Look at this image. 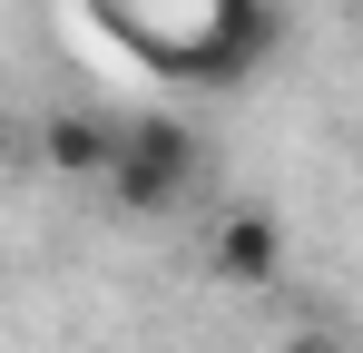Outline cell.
I'll list each match as a JSON object with an SVG mask.
<instances>
[{
    "mask_svg": "<svg viewBox=\"0 0 363 353\" xmlns=\"http://www.w3.org/2000/svg\"><path fill=\"white\" fill-rule=\"evenodd\" d=\"M138 10H177L167 20V50H157V69L167 79H245L255 59L275 50V10L265 0H99V20L108 30H128Z\"/></svg>",
    "mask_w": 363,
    "mask_h": 353,
    "instance_id": "1",
    "label": "cell"
},
{
    "mask_svg": "<svg viewBox=\"0 0 363 353\" xmlns=\"http://www.w3.org/2000/svg\"><path fill=\"white\" fill-rule=\"evenodd\" d=\"M186 186H196V138H186V118L147 108L118 128V157H108V196H118L128 216H167Z\"/></svg>",
    "mask_w": 363,
    "mask_h": 353,
    "instance_id": "2",
    "label": "cell"
},
{
    "mask_svg": "<svg viewBox=\"0 0 363 353\" xmlns=\"http://www.w3.org/2000/svg\"><path fill=\"white\" fill-rule=\"evenodd\" d=\"M206 275H216V285H236V294L275 285V275H285V226H275L265 206H226L216 235H206Z\"/></svg>",
    "mask_w": 363,
    "mask_h": 353,
    "instance_id": "3",
    "label": "cell"
},
{
    "mask_svg": "<svg viewBox=\"0 0 363 353\" xmlns=\"http://www.w3.org/2000/svg\"><path fill=\"white\" fill-rule=\"evenodd\" d=\"M40 157H50V176H99L108 186V157H118V128L89 108H60L50 128H40Z\"/></svg>",
    "mask_w": 363,
    "mask_h": 353,
    "instance_id": "4",
    "label": "cell"
},
{
    "mask_svg": "<svg viewBox=\"0 0 363 353\" xmlns=\"http://www.w3.org/2000/svg\"><path fill=\"white\" fill-rule=\"evenodd\" d=\"M285 353H354V344H344L334 324H304V334H285Z\"/></svg>",
    "mask_w": 363,
    "mask_h": 353,
    "instance_id": "5",
    "label": "cell"
},
{
    "mask_svg": "<svg viewBox=\"0 0 363 353\" xmlns=\"http://www.w3.org/2000/svg\"><path fill=\"white\" fill-rule=\"evenodd\" d=\"M0 157H10V128H0Z\"/></svg>",
    "mask_w": 363,
    "mask_h": 353,
    "instance_id": "6",
    "label": "cell"
}]
</instances>
